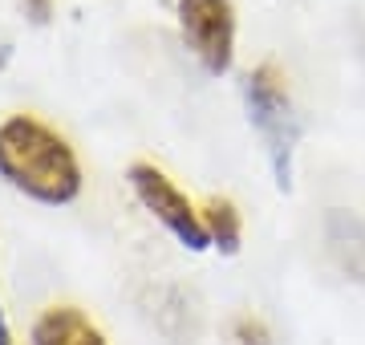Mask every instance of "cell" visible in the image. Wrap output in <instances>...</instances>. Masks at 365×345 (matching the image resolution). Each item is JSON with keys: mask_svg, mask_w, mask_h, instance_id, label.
Returning a JSON list of instances; mask_svg holds the SVG:
<instances>
[{"mask_svg": "<svg viewBox=\"0 0 365 345\" xmlns=\"http://www.w3.org/2000/svg\"><path fill=\"white\" fill-rule=\"evenodd\" d=\"M179 33L207 73H227L235 57V9L232 0H179Z\"/></svg>", "mask_w": 365, "mask_h": 345, "instance_id": "cell-4", "label": "cell"}, {"mask_svg": "<svg viewBox=\"0 0 365 345\" xmlns=\"http://www.w3.org/2000/svg\"><path fill=\"white\" fill-rule=\"evenodd\" d=\"M29 345H110L78 305H49L29 329Z\"/></svg>", "mask_w": 365, "mask_h": 345, "instance_id": "cell-5", "label": "cell"}, {"mask_svg": "<svg viewBox=\"0 0 365 345\" xmlns=\"http://www.w3.org/2000/svg\"><path fill=\"white\" fill-rule=\"evenodd\" d=\"M9 66V45H4V41H0V69Z\"/></svg>", "mask_w": 365, "mask_h": 345, "instance_id": "cell-10", "label": "cell"}, {"mask_svg": "<svg viewBox=\"0 0 365 345\" xmlns=\"http://www.w3.org/2000/svg\"><path fill=\"white\" fill-rule=\"evenodd\" d=\"M21 9H25V16L33 25H45L53 16V0H21Z\"/></svg>", "mask_w": 365, "mask_h": 345, "instance_id": "cell-8", "label": "cell"}, {"mask_svg": "<svg viewBox=\"0 0 365 345\" xmlns=\"http://www.w3.org/2000/svg\"><path fill=\"white\" fill-rule=\"evenodd\" d=\"M244 102H248L252 126L260 130L264 146H268L276 183L288 187L292 150H297V114H292V98H288L284 73L276 66H256L244 78Z\"/></svg>", "mask_w": 365, "mask_h": 345, "instance_id": "cell-2", "label": "cell"}, {"mask_svg": "<svg viewBox=\"0 0 365 345\" xmlns=\"http://www.w3.org/2000/svg\"><path fill=\"white\" fill-rule=\"evenodd\" d=\"M227 345H272V333L260 317H235L232 329H227Z\"/></svg>", "mask_w": 365, "mask_h": 345, "instance_id": "cell-7", "label": "cell"}, {"mask_svg": "<svg viewBox=\"0 0 365 345\" xmlns=\"http://www.w3.org/2000/svg\"><path fill=\"white\" fill-rule=\"evenodd\" d=\"M203 227H207L211 248H220L223 256L240 252V240H244V224H240V212H235L232 200H207L203 203Z\"/></svg>", "mask_w": 365, "mask_h": 345, "instance_id": "cell-6", "label": "cell"}, {"mask_svg": "<svg viewBox=\"0 0 365 345\" xmlns=\"http://www.w3.org/2000/svg\"><path fill=\"white\" fill-rule=\"evenodd\" d=\"M0 179L53 207L81 195V163L69 138L33 114H9L0 122Z\"/></svg>", "mask_w": 365, "mask_h": 345, "instance_id": "cell-1", "label": "cell"}, {"mask_svg": "<svg viewBox=\"0 0 365 345\" xmlns=\"http://www.w3.org/2000/svg\"><path fill=\"white\" fill-rule=\"evenodd\" d=\"M0 345H13V333H9V325H4V313H0Z\"/></svg>", "mask_w": 365, "mask_h": 345, "instance_id": "cell-9", "label": "cell"}, {"mask_svg": "<svg viewBox=\"0 0 365 345\" xmlns=\"http://www.w3.org/2000/svg\"><path fill=\"white\" fill-rule=\"evenodd\" d=\"M126 179H130L138 203L155 215L158 224L167 227L170 236L179 240L182 248L203 252V248L211 244L207 227H203V212H199L195 203L175 187V179H170L163 167H155V163H134L130 171H126Z\"/></svg>", "mask_w": 365, "mask_h": 345, "instance_id": "cell-3", "label": "cell"}]
</instances>
